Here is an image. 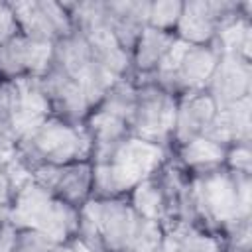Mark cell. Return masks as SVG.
<instances>
[{
  "instance_id": "25",
  "label": "cell",
  "mask_w": 252,
  "mask_h": 252,
  "mask_svg": "<svg viewBox=\"0 0 252 252\" xmlns=\"http://www.w3.org/2000/svg\"><path fill=\"white\" fill-rule=\"evenodd\" d=\"M14 191H16V185L8 173V169L0 163V217L6 219V213L10 209V203H12V197H14Z\"/></svg>"
},
{
  "instance_id": "15",
  "label": "cell",
  "mask_w": 252,
  "mask_h": 252,
  "mask_svg": "<svg viewBox=\"0 0 252 252\" xmlns=\"http://www.w3.org/2000/svg\"><path fill=\"white\" fill-rule=\"evenodd\" d=\"M150 2L144 0H122V2H106L108 26L122 49L132 55V49L146 28Z\"/></svg>"
},
{
  "instance_id": "13",
  "label": "cell",
  "mask_w": 252,
  "mask_h": 252,
  "mask_svg": "<svg viewBox=\"0 0 252 252\" xmlns=\"http://www.w3.org/2000/svg\"><path fill=\"white\" fill-rule=\"evenodd\" d=\"M217 112H219V106L207 91L189 93V94L179 96L169 152L181 148L183 144L191 142L197 136H203L213 124Z\"/></svg>"
},
{
  "instance_id": "9",
  "label": "cell",
  "mask_w": 252,
  "mask_h": 252,
  "mask_svg": "<svg viewBox=\"0 0 252 252\" xmlns=\"http://www.w3.org/2000/svg\"><path fill=\"white\" fill-rule=\"evenodd\" d=\"M20 26V33L55 43L57 39L73 33V20L65 2L55 0H16L10 2Z\"/></svg>"
},
{
  "instance_id": "14",
  "label": "cell",
  "mask_w": 252,
  "mask_h": 252,
  "mask_svg": "<svg viewBox=\"0 0 252 252\" xmlns=\"http://www.w3.org/2000/svg\"><path fill=\"white\" fill-rule=\"evenodd\" d=\"M205 136L226 148L238 142H252V96L219 108Z\"/></svg>"
},
{
  "instance_id": "3",
  "label": "cell",
  "mask_w": 252,
  "mask_h": 252,
  "mask_svg": "<svg viewBox=\"0 0 252 252\" xmlns=\"http://www.w3.org/2000/svg\"><path fill=\"white\" fill-rule=\"evenodd\" d=\"M16 159L28 173L41 163L63 165L85 159L93 161V142L85 122L77 124L51 114L18 142Z\"/></svg>"
},
{
  "instance_id": "27",
  "label": "cell",
  "mask_w": 252,
  "mask_h": 252,
  "mask_svg": "<svg viewBox=\"0 0 252 252\" xmlns=\"http://www.w3.org/2000/svg\"><path fill=\"white\" fill-rule=\"evenodd\" d=\"M49 252H73V244H71V240L69 242H57L49 248Z\"/></svg>"
},
{
  "instance_id": "26",
  "label": "cell",
  "mask_w": 252,
  "mask_h": 252,
  "mask_svg": "<svg viewBox=\"0 0 252 252\" xmlns=\"http://www.w3.org/2000/svg\"><path fill=\"white\" fill-rule=\"evenodd\" d=\"M0 252H16V226L8 220L0 226Z\"/></svg>"
},
{
  "instance_id": "24",
  "label": "cell",
  "mask_w": 252,
  "mask_h": 252,
  "mask_svg": "<svg viewBox=\"0 0 252 252\" xmlns=\"http://www.w3.org/2000/svg\"><path fill=\"white\" fill-rule=\"evenodd\" d=\"M18 33H20V26H18L16 16H14L12 4L0 0V45L14 39Z\"/></svg>"
},
{
  "instance_id": "12",
  "label": "cell",
  "mask_w": 252,
  "mask_h": 252,
  "mask_svg": "<svg viewBox=\"0 0 252 252\" xmlns=\"http://www.w3.org/2000/svg\"><path fill=\"white\" fill-rule=\"evenodd\" d=\"M207 93L219 108L252 96V59L236 53H220Z\"/></svg>"
},
{
  "instance_id": "20",
  "label": "cell",
  "mask_w": 252,
  "mask_h": 252,
  "mask_svg": "<svg viewBox=\"0 0 252 252\" xmlns=\"http://www.w3.org/2000/svg\"><path fill=\"white\" fill-rule=\"evenodd\" d=\"M181 12H183V0H154L148 6L146 26L175 35V28L181 18Z\"/></svg>"
},
{
  "instance_id": "18",
  "label": "cell",
  "mask_w": 252,
  "mask_h": 252,
  "mask_svg": "<svg viewBox=\"0 0 252 252\" xmlns=\"http://www.w3.org/2000/svg\"><path fill=\"white\" fill-rule=\"evenodd\" d=\"M126 197L138 217L165 224L167 205H165V195H163V189H161L156 173L152 177L144 179L140 185H136Z\"/></svg>"
},
{
  "instance_id": "23",
  "label": "cell",
  "mask_w": 252,
  "mask_h": 252,
  "mask_svg": "<svg viewBox=\"0 0 252 252\" xmlns=\"http://www.w3.org/2000/svg\"><path fill=\"white\" fill-rule=\"evenodd\" d=\"M224 167L234 173L252 175V142H238L228 146L224 156Z\"/></svg>"
},
{
  "instance_id": "8",
  "label": "cell",
  "mask_w": 252,
  "mask_h": 252,
  "mask_svg": "<svg viewBox=\"0 0 252 252\" xmlns=\"http://www.w3.org/2000/svg\"><path fill=\"white\" fill-rule=\"evenodd\" d=\"M30 177L73 209H81L93 199L94 169L91 159L63 165L41 163L30 169Z\"/></svg>"
},
{
  "instance_id": "29",
  "label": "cell",
  "mask_w": 252,
  "mask_h": 252,
  "mask_svg": "<svg viewBox=\"0 0 252 252\" xmlns=\"http://www.w3.org/2000/svg\"><path fill=\"white\" fill-rule=\"evenodd\" d=\"M4 220H6V219H2V217H0V226H2V222H4Z\"/></svg>"
},
{
  "instance_id": "5",
  "label": "cell",
  "mask_w": 252,
  "mask_h": 252,
  "mask_svg": "<svg viewBox=\"0 0 252 252\" xmlns=\"http://www.w3.org/2000/svg\"><path fill=\"white\" fill-rule=\"evenodd\" d=\"M138 219L128 197H93L79 209L75 238L94 252H126Z\"/></svg>"
},
{
  "instance_id": "2",
  "label": "cell",
  "mask_w": 252,
  "mask_h": 252,
  "mask_svg": "<svg viewBox=\"0 0 252 252\" xmlns=\"http://www.w3.org/2000/svg\"><path fill=\"white\" fill-rule=\"evenodd\" d=\"M169 154L159 144L128 136L104 159L93 161V197H126L136 185L152 177Z\"/></svg>"
},
{
  "instance_id": "10",
  "label": "cell",
  "mask_w": 252,
  "mask_h": 252,
  "mask_svg": "<svg viewBox=\"0 0 252 252\" xmlns=\"http://www.w3.org/2000/svg\"><path fill=\"white\" fill-rule=\"evenodd\" d=\"M53 59V43L18 33L0 45V81L22 77H43Z\"/></svg>"
},
{
  "instance_id": "17",
  "label": "cell",
  "mask_w": 252,
  "mask_h": 252,
  "mask_svg": "<svg viewBox=\"0 0 252 252\" xmlns=\"http://www.w3.org/2000/svg\"><path fill=\"white\" fill-rule=\"evenodd\" d=\"M171 156L191 175H199V173H207V171H213V169L224 165L226 146H222L203 134V136H197L191 142L183 144L181 148L173 150Z\"/></svg>"
},
{
  "instance_id": "11",
  "label": "cell",
  "mask_w": 252,
  "mask_h": 252,
  "mask_svg": "<svg viewBox=\"0 0 252 252\" xmlns=\"http://www.w3.org/2000/svg\"><path fill=\"white\" fill-rule=\"evenodd\" d=\"M41 87L51 104V114L69 122L83 124L89 114L96 108L94 98L83 87L81 81L49 67V71L39 77Z\"/></svg>"
},
{
  "instance_id": "22",
  "label": "cell",
  "mask_w": 252,
  "mask_h": 252,
  "mask_svg": "<svg viewBox=\"0 0 252 252\" xmlns=\"http://www.w3.org/2000/svg\"><path fill=\"white\" fill-rule=\"evenodd\" d=\"M250 220H240L222 232L224 252H252V228Z\"/></svg>"
},
{
  "instance_id": "1",
  "label": "cell",
  "mask_w": 252,
  "mask_h": 252,
  "mask_svg": "<svg viewBox=\"0 0 252 252\" xmlns=\"http://www.w3.org/2000/svg\"><path fill=\"white\" fill-rule=\"evenodd\" d=\"M191 177L197 224L222 234L232 224L252 219V175L222 165Z\"/></svg>"
},
{
  "instance_id": "19",
  "label": "cell",
  "mask_w": 252,
  "mask_h": 252,
  "mask_svg": "<svg viewBox=\"0 0 252 252\" xmlns=\"http://www.w3.org/2000/svg\"><path fill=\"white\" fill-rule=\"evenodd\" d=\"M220 53H236L252 59V18L238 16L224 24L215 39Z\"/></svg>"
},
{
  "instance_id": "6",
  "label": "cell",
  "mask_w": 252,
  "mask_h": 252,
  "mask_svg": "<svg viewBox=\"0 0 252 252\" xmlns=\"http://www.w3.org/2000/svg\"><path fill=\"white\" fill-rule=\"evenodd\" d=\"M219 57L220 49L217 47V43L189 45L175 39L173 47L169 49L158 71L150 77L179 98L189 93L207 91Z\"/></svg>"
},
{
  "instance_id": "28",
  "label": "cell",
  "mask_w": 252,
  "mask_h": 252,
  "mask_svg": "<svg viewBox=\"0 0 252 252\" xmlns=\"http://www.w3.org/2000/svg\"><path fill=\"white\" fill-rule=\"evenodd\" d=\"M71 244H73V252H94V250H91L87 244H83L79 238H73Z\"/></svg>"
},
{
  "instance_id": "4",
  "label": "cell",
  "mask_w": 252,
  "mask_h": 252,
  "mask_svg": "<svg viewBox=\"0 0 252 252\" xmlns=\"http://www.w3.org/2000/svg\"><path fill=\"white\" fill-rule=\"evenodd\" d=\"M6 220L16 228L37 230L57 244L75 238L79 209L69 207L33 179H28L14 191Z\"/></svg>"
},
{
  "instance_id": "16",
  "label": "cell",
  "mask_w": 252,
  "mask_h": 252,
  "mask_svg": "<svg viewBox=\"0 0 252 252\" xmlns=\"http://www.w3.org/2000/svg\"><path fill=\"white\" fill-rule=\"evenodd\" d=\"M175 39L177 37L173 33H165L146 26L132 49V79L154 75L173 47Z\"/></svg>"
},
{
  "instance_id": "21",
  "label": "cell",
  "mask_w": 252,
  "mask_h": 252,
  "mask_svg": "<svg viewBox=\"0 0 252 252\" xmlns=\"http://www.w3.org/2000/svg\"><path fill=\"white\" fill-rule=\"evenodd\" d=\"M161 238H163V224L140 217L126 252H159Z\"/></svg>"
},
{
  "instance_id": "7",
  "label": "cell",
  "mask_w": 252,
  "mask_h": 252,
  "mask_svg": "<svg viewBox=\"0 0 252 252\" xmlns=\"http://www.w3.org/2000/svg\"><path fill=\"white\" fill-rule=\"evenodd\" d=\"M136 106L132 114V136L159 144L169 150L177 112V96L158 85L152 77H134Z\"/></svg>"
}]
</instances>
